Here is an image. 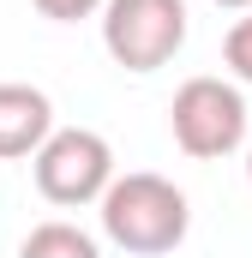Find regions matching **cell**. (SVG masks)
Masks as SVG:
<instances>
[{
    "instance_id": "obj_3",
    "label": "cell",
    "mask_w": 252,
    "mask_h": 258,
    "mask_svg": "<svg viewBox=\"0 0 252 258\" xmlns=\"http://www.w3.org/2000/svg\"><path fill=\"white\" fill-rule=\"evenodd\" d=\"M102 48L120 72H162L186 48V0H108Z\"/></svg>"
},
{
    "instance_id": "obj_10",
    "label": "cell",
    "mask_w": 252,
    "mask_h": 258,
    "mask_svg": "<svg viewBox=\"0 0 252 258\" xmlns=\"http://www.w3.org/2000/svg\"><path fill=\"white\" fill-rule=\"evenodd\" d=\"M246 186H252V144H246Z\"/></svg>"
},
{
    "instance_id": "obj_6",
    "label": "cell",
    "mask_w": 252,
    "mask_h": 258,
    "mask_svg": "<svg viewBox=\"0 0 252 258\" xmlns=\"http://www.w3.org/2000/svg\"><path fill=\"white\" fill-rule=\"evenodd\" d=\"M18 258H102L96 234H84L78 222H36L24 240H18Z\"/></svg>"
},
{
    "instance_id": "obj_4",
    "label": "cell",
    "mask_w": 252,
    "mask_h": 258,
    "mask_svg": "<svg viewBox=\"0 0 252 258\" xmlns=\"http://www.w3.org/2000/svg\"><path fill=\"white\" fill-rule=\"evenodd\" d=\"M30 174H36V192L60 210L102 204V192L114 186V150L90 126H54V138L30 156Z\"/></svg>"
},
{
    "instance_id": "obj_8",
    "label": "cell",
    "mask_w": 252,
    "mask_h": 258,
    "mask_svg": "<svg viewBox=\"0 0 252 258\" xmlns=\"http://www.w3.org/2000/svg\"><path fill=\"white\" fill-rule=\"evenodd\" d=\"M42 18H54V24H78V18H102V6L108 0H30Z\"/></svg>"
},
{
    "instance_id": "obj_9",
    "label": "cell",
    "mask_w": 252,
    "mask_h": 258,
    "mask_svg": "<svg viewBox=\"0 0 252 258\" xmlns=\"http://www.w3.org/2000/svg\"><path fill=\"white\" fill-rule=\"evenodd\" d=\"M210 6H222V12H252V0H210Z\"/></svg>"
},
{
    "instance_id": "obj_2",
    "label": "cell",
    "mask_w": 252,
    "mask_h": 258,
    "mask_svg": "<svg viewBox=\"0 0 252 258\" xmlns=\"http://www.w3.org/2000/svg\"><path fill=\"white\" fill-rule=\"evenodd\" d=\"M168 132H174V144L186 150L192 162L234 156L246 144V96H240V84L210 78V72L186 78L174 90V102H168Z\"/></svg>"
},
{
    "instance_id": "obj_1",
    "label": "cell",
    "mask_w": 252,
    "mask_h": 258,
    "mask_svg": "<svg viewBox=\"0 0 252 258\" xmlns=\"http://www.w3.org/2000/svg\"><path fill=\"white\" fill-rule=\"evenodd\" d=\"M102 216V234L132 258H162L186 240L192 228V204L174 180L150 174V168H132V174H114V186L96 204Z\"/></svg>"
},
{
    "instance_id": "obj_5",
    "label": "cell",
    "mask_w": 252,
    "mask_h": 258,
    "mask_svg": "<svg viewBox=\"0 0 252 258\" xmlns=\"http://www.w3.org/2000/svg\"><path fill=\"white\" fill-rule=\"evenodd\" d=\"M48 138H54V102H48V90L0 78V162L36 156Z\"/></svg>"
},
{
    "instance_id": "obj_7",
    "label": "cell",
    "mask_w": 252,
    "mask_h": 258,
    "mask_svg": "<svg viewBox=\"0 0 252 258\" xmlns=\"http://www.w3.org/2000/svg\"><path fill=\"white\" fill-rule=\"evenodd\" d=\"M222 60H228V72H234L240 84H252V12H240V18L228 24V36H222Z\"/></svg>"
}]
</instances>
